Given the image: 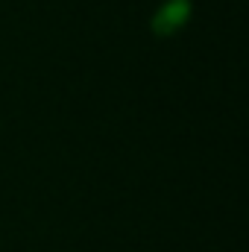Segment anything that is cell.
Listing matches in <instances>:
<instances>
[{
    "instance_id": "cell-1",
    "label": "cell",
    "mask_w": 249,
    "mask_h": 252,
    "mask_svg": "<svg viewBox=\"0 0 249 252\" xmlns=\"http://www.w3.org/2000/svg\"><path fill=\"white\" fill-rule=\"evenodd\" d=\"M185 15H187V3L185 0H173V3L156 18V30H158V32H170V30H176V27L182 24Z\"/></svg>"
}]
</instances>
